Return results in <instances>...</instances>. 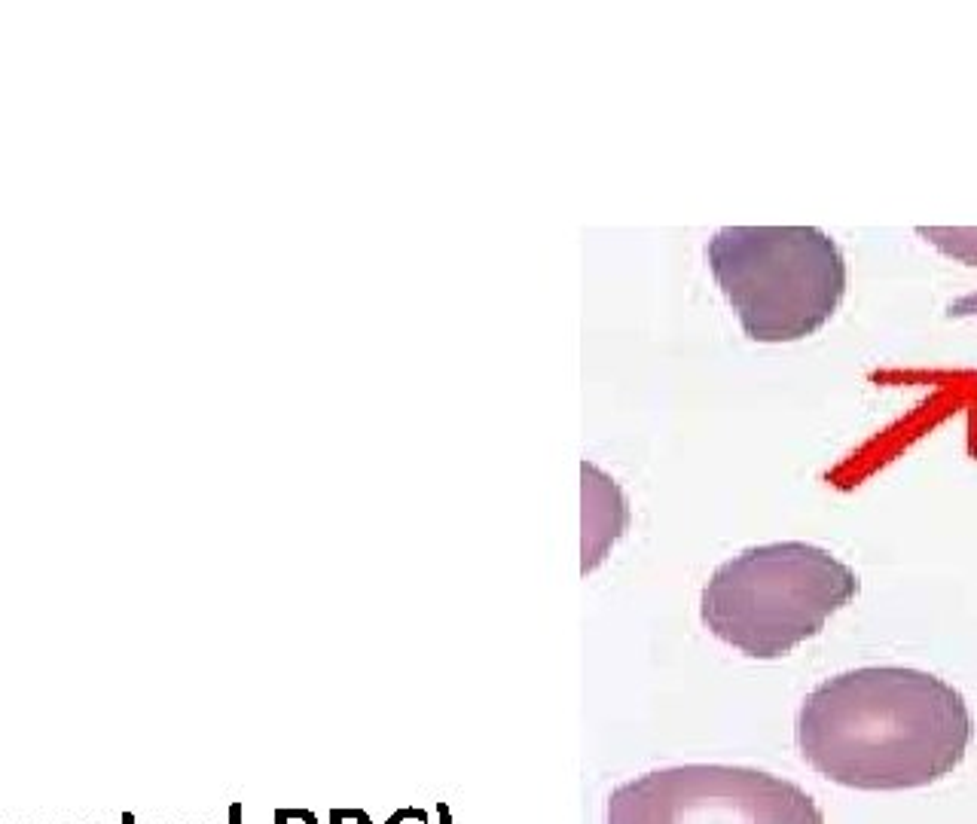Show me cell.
Returning <instances> with one entry per match:
<instances>
[{
  "label": "cell",
  "instance_id": "1",
  "mask_svg": "<svg viewBox=\"0 0 977 824\" xmlns=\"http://www.w3.org/2000/svg\"><path fill=\"white\" fill-rule=\"evenodd\" d=\"M965 696L932 672L868 666L822 681L800 705L810 767L855 791H910L950 776L968 754Z\"/></svg>",
  "mask_w": 977,
  "mask_h": 824
},
{
  "label": "cell",
  "instance_id": "2",
  "mask_svg": "<svg viewBox=\"0 0 977 824\" xmlns=\"http://www.w3.org/2000/svg\"><path fill=\"white\" fill-rule=\"evenodd\" d=\"M861 590L858 574L807 541L749 547L709 577L700 617L715 638L752 660H779L819 635Z\"/></svg>",
  "mask_w": 977,
  "mask_h": 824
},
{
  "label": "cell",
  "instance_id": "3",
  "mask_svg": "<svg viewBox=\"0 0 977 824\" xmlns=\"http://www.w3.org/2000/svg\"><path fill=\"white\" fill-rule=\"evenodd\" d=\"M706 257L755 342L813 336L846 293V260L816 226H724L709 239Z\"/></svg>",
  "mask_w": 977,
  "mask_h": 824
},
{
  "label": "cell",
  "instance_id": "4",
  "mask_svg": "<svg viewBox=\"0 0 977 824\" xmlns=\"http://www.w3.org/2000/svg\"><path fill=\"white\" fill-rule=\"evenodd\" d=\"M608 824H825L800 785L752 767L684 763L611 791Z\"/></svg>",
  "mask_w": 977,
  "mask_h": 824
},
{
  "label": "cell",
  "instance_id": "5",
  "mask_svg": "<svg viewBox=\"0 0 977 824\" xmlns=\"http://www.w3.org/2000/svg\"><path fill=\"white\" fill-rule=\"evenodd\" d=\"M916 232L947 257L977 266V226H919Z\"/></svg>",
  "mask_w": 977,
  "mask_h": 824
},
{
  "label": "cell",
  "instance_id": "6",
  "mask_svg": "<svg viewBox=\"0 0 977 824\" xmlns=\"http://www.w3.org/2000/svg\"><path fill=\"white\" fill-rule=\"evenodd\" d=\"M974 315H977V290L947 306V318H974Z\"/></svg>",
  "mask_w": 977,
  "mask_h": 824
},
{
  "label": "cell",
  "instance_id": "7",
  "mask_svg": "<svg viewBox=\"0 0 977 824\" xmlns=\"http://www.w3.org/2000/svg\"><path fill=\"white\" fill-rule=\"evenodd\" d=\"M123 824H135V815H132V812H126V815H123Z\"/></svg>",
  "mask_w": 977,
  "mask_h": 824
}]
</instances>
